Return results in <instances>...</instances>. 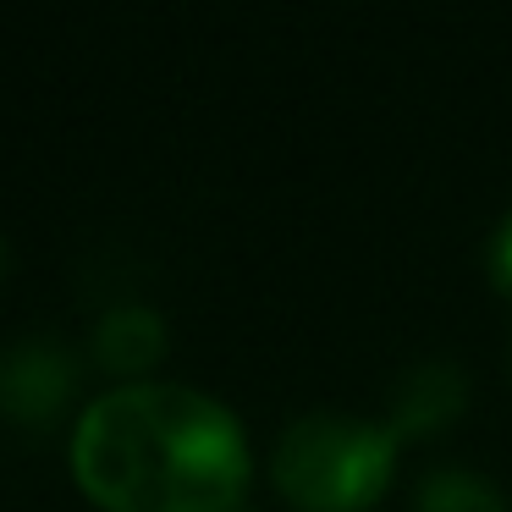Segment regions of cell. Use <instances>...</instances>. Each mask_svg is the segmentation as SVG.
<instances>
[{"mask_svg":"<svg viewBox=\"0 0 512 512\" xmlns=\"http://www.w3.org/2000/svg\"><path fill=\"white\" fill-rule=\"evenodd\" d=\"M72 474L111 512H232L248 485V435L210 391L127 380L83 408Z\"/></svg>","mask_w":512,"mask_h":512,"instance_id":"obj_1","label":"cell"},{"mask_svg":"<svg viewBox=\"0 0 512 512\" xmlns=\"http://www.w3.org/2000/svg\"><path fill=\"white\" fill-rule=\"evenodd\" d=\"M397 430L358 413H303L281 430L270 474L303 512H358L391 485Z\"/></svg>","mask_w":512,"mask_h":512,"instance_id":"obj_2","label":"cell"},{"mask_svg":"<svg viewBox=\"0 0 512 512\" xmlns=\"http://www.w3.org/2000/svg\"><path fill=\"white\" fill-rule=\"evenodd\" d=\"M72 391V358L50 336H23L0 364V402L23 419H50Z\"/></svg>","mask_w":512,"mask_h":512,"instance_id":"obj_3","label":"cell"},{"mask_svg":"<svg viewBox=\"0 0 512 512\" xmlns=\"http://www.w3.org/2000/svg\"><path fill=\"white\" fill-rule=\"evenodd\" d=\"M463 397H468V375L446 358H424L413 364L408 375L397 380V397H391V430L397 441H413V435H430L441 430L446 419L463 413Z\"/></svg>","mask_w":512,"mask_h":512,"instance_id":"obj_4","label":"cell"},{"mask_svg":"<svg viewBox=\"0 0 512 512\" xmlns=\"http://www.w3.org/2000/svg\"><path fill=\"white\" fill-rule=\"evenodd\" d=\"M94 353L111 369H144L166 353V320L149 303H116L100 325H94Z\"/></svg>","mask_w":512,"mask_h":512,"instance_id":"obj_5","label":"cell"},{"mask_svg":"<svg viewBox=\"0 0 512 512\" xmlns=\"http://www.w3.org/2000/svg\"><path fill=\"white\" fill-rule=\"evenodd\" d=\"M413 512H512V501L479 468H435L419 479Z\"/></svg>","mask_w":512,"mask_h":512,"instance_id":"obj_6","label":"cell"},{"mask_svg":"<svg viewBox=\"0 0 512 512\" xmlns=\"http://www.w3.org/2000/svg\"><path fill=\"white\" fill-rule=\"evenodd\" d=\"M485 259H490V281L512 292V210L496 221V232H490V248H485Z\"/></svg>","mask_w":512,"mask_h":512,"instance_id":"obj_7","label":"cell"},{"mask_svg":"<svg viewBox=\"0 0 512 512\" xmlns=\"http://www.w3.org/2000/svg\"><path fill=\"white\" fill-rule=\"evenodd\" d=\"M0 270H6V243H0Z\"/></svg>","mask_w":512,"mask_h":512,"instance_id":"obj_8","label":"cell"}]
</instances>
